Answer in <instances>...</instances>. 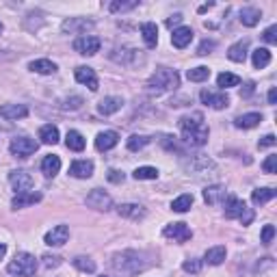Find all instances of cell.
I'll list each match as a JSON object with an SVG mask.
<instances>
[{
    "label": "cell",
    "instance_id": "26",
    "mask_svg": "<svg viewBox=\"0 0 277 277\" xmlns=\"http://www.w3.org/2000/svg\"><path fill=\"white\" fill-rule=\"evenodd\" d=\"M141 35H143V42H145L147 48H154L158 44V28L154 22H145L141 26Z\"/></svg>",
    "mask_w": 277,
    "mask_h": 277
},
{
    "label": "cell",
    "instance_id": "20",
    "mask_svg": "<svg viewBox=\"0 0 277 277\" xmlns=\"http://www.w3.org/2000/svg\"><path fill=\"white\" fill-rule=\"evenodd\" d=\"M28 115V108L24 104H3L0 106V117L5 119H22Z\"/></svg>",
    "mask_w": 277,
    "mask_h": 277
},
{
    "label": "cell",
    "instance_id": "46",
    "mask_svg": "<svg viewBox=\"0 0 277 277\" xmlns=\"http://www.w3.org/2000/svg\"><path fill=\"white\" fill-rule=\"evenodd\" d=\"M80 104H83V98H78V96H74V98H67V100L63 102V108H69V110H76V108H80Z\"/></svg>",
    "mask_w": 277,
    "mask_h": 277
},
{
    "label": "cell",
    "instance_id": "50",
    "mask_svg": "<svg viewBox=\"0 0 277 277\" xmlns=\"http://www.w3.org/2000/svg\"><path fill=\"white\" fill-rule=\"evenodd\" d=\"M182 22V15L180 13H176V15H171L169 20H167V26L171 28V26H176V24H180Z\"/></svg>",
    "mask_w": 277,
    "mask_h": 277
},
{
    "label": "cell",
    "instance_id": "43",
    "mask_svg": "<svg viewBox=\"0 0 277 277\" xmlns=\"http://www.w3.org/2000/svg\"><path fill=\"white\" fill-rule=\"evenodd\" d=\"M44 264L48 266V269H57V266H61L63 264V258H61V255H44Z\"/></svg>",
    "mask_w": 277,
    "mask_h": 277
},
{
    "label": "cell",
    "instance_id": "11",
    "mask_svg": "<svg viewBox=\"0 0 277 277\" xmlns=\"http://www.w3.org/2000/svg\"><path fill=\"white\" fill-rule=\"evenodd\" d=\"M9 182H11V187L17 191V193H28L30 189H33V176L26 171H11L9 173Z\"/></svg>",
    "mask_w": 277,
    "mask_h": 277
},
{
    "label": "cell",
    "instance_id": "51",
    "mask_svg": "<svg viewBox=\"0 0 277 277\" xmlns=\"http://www.w3.org/2000/svg\"><path fill=\"white\" fill-rule=\"evenodd\" d=\"M253 87H255L253 83H247V85H245V89L241 91V96H243V98H247V96H251V94H253Z\"/></svg>",
    "mask_w": 277,
    "mask_h": 277
},
{
    "label": "cell",
    "instance_id": "22",
    "mask_svg": "<svg viewBox=\"0 0 277 277\" xmlns=\"http://www.w3.org/2000/svg\"><path fill=\"white\" fill-rule=\"evenodd\" d=\"M238 20H241L243 26H255L262 20V11L260 9H255V7H243Z\"/></svg>",
    "mask_w": 277,
    "mask_h": 277
},
{
    "label": "cell",
    "instance_id": "5",
    "mask_svg": "<svg viewBox=\"0 0 277 277\" xmlns=\"http://www.w3.org/2000/svg\"><path fill=\"white\" fill-rule=\"evenodd\" d=\"M225 217L238 219L243 225H249L253 221V210L247 208V204L238 197H225Z\"/></svg>",
    "mask_w": 277,
    "mask_h": 277
},
{
    "label": "cell",
    "instance_id": "14",
    "mask_svg": "<svg viewBox=\"0 0 277 277\" xmlns=\"http://www.w3.org/2000/svg\"><path fill=\"white\" fill-rule=\"evenodd\" d=\"M94 26V22L91 20H85V17H69L63 22V33H69V35H74V33H85L87 28Z\"/></svg>",
    "mask_w": 277,
    "mask_h": 277
},
{
    "label": "cell",
    "instance_id": "48",
    "mask_svg": "<svg viewBox=\"0 0 277 277\" xmlns=\"http://www.w3.org/2000/svg\"><path fill=\"white\" fill-rule=\"evenodd\" d=\"M106 178H108V182H113V184H121V182H124V173L117 171V169H110V171L106 173Z\"/></svg>",
    "mask_w": 277,
    "mask_h": 277
},
{
    "label": "cell",
    "instance_id": "4",
    "mask_svg": "<svg viewBox=\"0 0 277 277\" xmlns=\"http://www.w3.org/2000/svg\"><path fill=\"white\" fill-rule=\"evenodd\" d=\"M35 271H37L35 255H30L26 251L17 253L15 258L7 264V273L9 275H15V277H30V275H35Z\"/></svg>",
    "mask_w": 277,
    "mask_h": 277
},
{
    "label": "cell",
    "instance_id": "19",
    "mask_svg": "<svg viewBox=\"0 0 277 277\" xmlns=\"http://www.w3.org/2000/svg\"><path fill=\"white\" fill-rule=\"evenodd\" d=\"M171 42L176 48H187L191 42H193V30L189 26H178L176 30H173V35H171Z\"/></svg>",
    "mask_w": 277,
    "mask_h": 277
},
{
    "label": "cell",
    "instance_id": "13",
    "mask_svg": "<svg viewBox=\"0 0 277 277\" xmlns=\"http://www.w3.org/2000/svg\"><path fill=\"white\" fill-rule=\"evenodd\" d=\"M69 238V228L67 225H57V228H52L48 234H46V245H50V247H61V245H65Z\"/></svg>",
    "mask_w": 277,
    "mask_h": 277
},
{
    "label": "cell",
    "instance_id": "10",
    "mask_svg": "<svg viewBox=\"0 0 277 277\" xmlns=\"http://www.w3.org/2000/svg\"><path fill=\"white\" fill-rule=\"evenodd\" d=\"M162 234H165L167 238L176 241V243H187V241H191V236H193V232H191V228L187 223H169L167 228L162 230Z\"/></svg>",
    "mask_w": 277,
    "mask_h": 277
},
{
    "label": "cell",
    "instance_id": "45",
    "mask_svg": "<svg viewBox=\"0 0 277 277\" xmlns=\"http://www.w3.org/2000/svg\"><path fill=\"white\" fill-rule=\"evenodd\" d=\"M273 236H275V228H273V225H264V230H262V234H260V241H262L264 245H271Z\"/></svg>",
    "mask_w": 277,
    "mask_h": 277
},
{
    "label": "cell",
    "instance_id": "29",
    "mask_svg": "<svg viewBox=\"0 0 277 277\" xmlns=\"http://www.w3.org/2000/svg\"><path fill=\"white\" fill-rule=\"evenodd\" d=\"M225 247L223 245H217V247H210L208 251H206V255H204V262H208V264H212V266H219L223 260H225Z\"/></svg>",
    "mask_w": 277,
    "mask_h": 277
},
{
    "label": "cell",
    "instance_id": "42",
    "mask_svg": "<svg viewBox=\"0 0 277 277\" xmlns=\"http://www.w3.org/2000/svg\"><path fill=\"white\" fill-rule=\"evenodd\" d=\"M182 269L187 271V273H199L201 271V262L199 260H184V264H182Z\"/></svg>",
    "mask_w": 277,
    "mask_h": 277
},
{
    "label": "cell",
    "instance_id": "25",
    "mask_svg": "<svg viewBox=\"0 0 277 277\" xmlns=\"http://www.w3.org/2000/svg\"><path fill=\"white\" fill-rule=\"evenodd\" d=\"M42 171H44V176H46V178H54L57 173L61 171V158L54 156V154L46 156V158L42 160Z\"/></svg>",
    "mask_w": 277,
    "mask_h": 277
},
{
    "label": "cell",
    "instance_id": "17",
    "mask_svg": "<svg viewBox=\"0 0 277 277\" xmlns=\"http://www.w3.org/2000/svg\"><path fill=\"white\" fill-rule=\"evenodd\" d=\"M69 173L74 178H80V180L91 178L94 176V162L91 160H74L71 162V167H69Z\"/></svg>",
    "mask_w": 277,
    "mask_h": 277
},
{
    "label": "cell",
    "instance_id": "38",
    "mask_svg": "<svg viewBox=\"0 0 277 277\" xmlns=\"http://www.w3.org/2000/svg\"><path fill=\"white\" fill-rule=\"evenodd\" d=\"M137 180H156L158 178V169L156 167H139L135 171Z\"/></svg>",
    "mask_w": 277,
    "mask_h": 277
},
{
    "label": "cell",
    "instance_id": "52",
    "mask_svg": "<svg viewBox=\"0 0 277 277\" xmlns=\"http://www.w3.org/2000/svg\"><path fill=\"white\" fill-rule=\"evenodd\" d=\"M275 102H277V89L273 87V89L269 91V104H275Z\"/></svg>",
    "mask_w": 277,
    "mask_h": 277
},
{
    "label": "cell",
    "instance_id": "12",
    "mask_svg": "<svg viewBox=\"0 0 277 277\" xmlns=\"http://www.w3.org/2000/svg\"><path fill=\"white\" fill-rule=\"evenodd\" d=\"M76 80L80 85H87L91 91H98V74L94 67H87V65H80L76 67Z\"/></svg>",
    "mask_w": 277,
    "mask_h": 277
},
{
    "label": "cell",
    "instance_id": "31",
    "mask_svg": "<svg viewBox=\"0 0 277 277\" xmlns=\"http://www.w3.org/2000/svg\"><path fill=\"white\" fill-rule=\"evenodd\" d=\"M251 61H253V67L255 69H262L271 63V52L266 48H255L251 52Z\"/></svg>",
    "mask_w": 277,
    "mask_h": 277
},
{
    "label": "cell",
    "instance_id": "3",
    "mask_svg": "<svg viewBox=\"0 0 277 277\" xmlns=\"http://www.w3.org/2000/svg\"><path fill=\"white\" fill-rule=\"evenodd\" d=\"M180 87V78L176 69L169 67H158L147 80V91L150 94H165V91H173Z\"/></svg>",
    "mask_w": 277,
    "mask_h": 277
},
{
    "label": "cell",
    "instance_id": "21",
    "mask_svg": "<svg viewBox=\"0 0 277 277\" xmlns=\"http://www.w3.org/2000/svg\"><path fill=\"white\" fill-rule=\"evenodd\" d=\"M117 212L121 214V217L132 219V221H139V219L145 217V208L139 206V204H121V206L117 208Z\"/></svg>",
    "mask_w": 277,
    "mask_h": 277
},
{
    "label": "cell",
    "instance_id": "55",
    "mask_svg": "<svg viewBox=\"0 0 277 277\" xmlns=\"http://www.w3.org/2000/svg\"><path fill=\"white\" fill-rule=\"evenodd\" d=\"M100 277H106V275H100Z\"/></svg>",
    "mask_w": 277,
    "mask_h": 277
},
{
    "label": "cell",
    "instance_id": "41",
    "mask_svg": "<svg viewBox=\"0 0 277 277\" xmlns=\"http://www.w3.org/2000/svg\"><path fill=\"white\" fill-rule=\"evenodd\" d=\"M214 46H217V44H214V42H212V39H204V42L199 44V48H197V54H201V57H206V54H210V52H212V50H214Z\"/></svg>",
    "mask_w": 277,
    "mask_h": 277
},
{
    "label": "cell",
    "instance_id": "23",
    "mask_svg": "<svg viewBox=\"0 0 277 277\" xmlns=\"http://www.w3.org/2000/svg\"><path fill=\"white\" fill-rule=\"evenodd\" d=\"M247 48H249L247 39H243V42H236V44L230 46V50H228V59L234 61V63H243V61L247 59Z\"/></svg>",
    "mask_w": 277,
    "mask_h": 277
},
{
    "label": "cell",
    "instance_id": "9",
    "mask_svg": "<svg viewBox=\"0 0 277 277\" xmlns=\"http://www.w3.org/2000/svg\"><path fill=\"white\" fill-rule=\"evenodd\" d=\"M87 206L89 208H94V210H108L113 206V199H110V195L106 191H102V189H94L89 195H87Z\"/></svg>",
    "mask_w": 277,
    "mask_h": 277
},
{
    "label": "cell",
    "instance_id": "35",
    "mask_svg": "<svg viewBox=\"0 0 277 277\" xmlns=\"http://www.w3.org/2000/svg\"><path fill=\"white\" fill-rule=\"evenodd\" d=\"M208 76H210V69L204 67V65L193 67V69L187 71V78L191 80V83H201V80H208Z\"/></svg>",
    "mask_w": 277,
    "mask_h": 277
},
{
    "label": "cell",
    "instance_id": "37",
    "mask_svg": "<svg viewBox=\"0 0 277 277\" xmlns=\"http://www.w3.org/2000/svg\"><path fill=\"white\" fill-rule=\"evenodd\" d=\"M74 262V266L78 271H83V273H96V262L91 260V258H85V255H78V258L71 260Z\"/></svg>",
    "mask_w": 277,
    "mask_h": 277
},
{
    "label": "cell",
    "instance_id": "16",
    "mask_svg": "<svg viewBox=\"0 0 277 277\" xmlns=\"http://www.w3.org/2000/svg\"><path fill=\"white\" fill-rule=\"evenodd\" d=\"M121 106H124V100L117 98V96H108L104 100H100L98 113H100V115H113V113L121 110Z\"/></svg>",
    "mask_w": 277,
    "mask_h": 277
},
{
    "label": "cell",
    "instance_id": "6",
    "mask_svg": "<svg viewBox=\"0 0 277 277\" xmlns=\"http://www.w3.org/2000/svg\"><path fill=\"white\" fill-rule=\"evenodd\" d=\"M37 147H39V143L35 139H30V137H15V139H11V145H9L11 154L17 156V158L33 156V154L37 152Z\"/></svg>",
    "mask_w": 277,
    "mask_h": 277
},
{
    "label": "cell",
    "instance_id": "30",
    "mask_svg": "<svg viewBox=\"0 0 277 277\" xmlns=\"http://www.w3.org/2000/svg\"><path fill=\"white\" fill-rule=\"evenodd\" d=\"M39 139H42V143H46V145H54V143H59V128L52 126V124L42 126V130H39Z\"/></svg>",
    "mask_w": 277,
    "mask_h": 277
},
{
    "label": "cell",
    "instance_id": "2",
    "mask_svg": "<svg viewBox=\"0 0 277 277\" xmlns=\"http://www.w3.org/2000/svg\"><path fill=\"white\" fill-rule=\"evenodd\" d=\"M110 264H113V269H115L117 273L128 275V277L130 275H139L141 271H145V266H147V262L143 260V255L139 251H132V249L115 253Z\"/></svg>",
    "mask_w": 277,
    "mask_h": 277
},
{
    "label": "cell",
    "instance_id": "34",
    "mask_svg": "<svg viewBox=\"0 0 277 277\" xmlns=\"http://www.w3.org/2000/svg\"><path fill=\"white\" fill-rule=\"evenodd\" d=\"M275 197V189H255L253 193H251V201L253 204H266V201H271Z\"/></svg>",
    "mask_w": 277,
    "mask_h": 277
},
{
    "label": "cell",
    "instance_id": "49",
    "mask_svg": "<svg viewBox=\"0 0 277 277\" xmlns=\"http://www.w3.org/2000/svg\"><path fill=\"white\" fill-rule=\"evenodd\" d=\"M275 143H277V139H275L273 135H266V137H262V139H260L258 145H260V147H273Z\"/></svg>",
    "mask_w": 277,
    "mask_h": 277
},
{
    "label": "cell",
    "instance_id": "40",
    "mask_svg": "<svg viewBox=\"0 0 277 277\" xmlns=\"http://www.w3.org/2000/svg\"><path fill=\"white\" fill-rule=\"evenodd\" d=\"M139 3L137 0H130V3H119V0H115V3H110V11L117 13V11H130V9H135Z\"/></svg>",
    "mask_w": 277,
    "mask_h": 277
},
{
    "label": "cell",
    "instance_id": "24",
    "mask_svg": "<svg viewBox=\"0 0 277 277\" xmlns=\"http://www.w3.org/2000/svg\"><path fill=\"white\" fill-rule=\"evenodd\" d=\"M225 197H228V193H225L223 187H219V184H214V187H206L204 189V201L210 204V206H214V204L223 201Z\"/></svg>",
    "mask_w": 277,
    "mask_h": 277
},
{
    "label": "cell",
    "instance_id": "53",
    "mask_svg": "<svg viewBox=\"0 0 277 277\" xmlns=\"http://www.w3.org/2000/svg\"><path fill=\"white\" fill-rule=\"evenodd\" d=\"M5 253H7V245H3V243H0V260L5 258Z\"/></svg>",
    "mask_w": 277,
    "mask_h": 277
},
{
    "label": "cell",
    "instance_id": "27",
    "mask_svg": "<svg viewBox=\"0 0 277 277\" xmlns=\"http://www.w3.org/2000/svg\"><path fill=\"white\" fill-rule=\"evenodd\" d=\"M262 121V115L260 113H247V115H241V117H236L234 121V126L236 128H243V130H249V128H255Z\"/></svg>",
    "mask_w": 277,
    "mask_h": 277
},
{
    "label": "cell",
    "instance_id": "8",
    "mask_svg": "<svg viewBox=\"0 0 277 277\" xmlns=\"http://www.w3.org/2000/svg\"><path fill=\"white\" fill-rule=\"evenodd\" d=\"M199 98H201V102L206 106L217 108V110L230 106V98H228V94H223V91H208V89H204L199 94Z\"/></svg>",
    "mask_w": 277,
    "mask_h": 277
},
{
    "label": "cell",
    "instance_id": "44",
    "mask_svg": "<svg viewBox=\"0 0 277 277\" xmlns=\"http://www.w3.org/2000/svg\"><path fill=\"white\" fill-rule=\"evenodd\" d=\"M262 39L266 44H277V26H269L262 33Z\"/></svg>",
    "mask_w": 277,
    "mask_h": 277
},
{
    "label": "cell",
    "instance_id": "54",
    "mask_svg": "<svg viewBox=\"0 0 277 277\" xmlns=\"http://www.w3.org/2000/svg\"><path fill=\"white\" fill-rule=\"evenodd\" d=\"M0 33H3V24H0Z\"/></svg>",
    "mask_w": 277,
    "mask_h": 277
},
{
    "label": "cell",
    "instance_id": "33",
    "mask_svg": "<svg viewBox=\"0 0 277 277\" xmlns=\"http://www.w3.org/2000/svg\"><path fill=\"white\" fill-rule=\"evenodd\" d=\"M191 206H193V195L184 193V195H180L178 199H173L171 210H176V212H187V210H191Z\"/></svg>",
    "mask_w": 277,
    "mask_h": 277
},
{
    "label": "cell",
    "instance_id": "32",
    "mask_svg": "<svg viewBox=\"0 0 277 277\" xmlns=\"http://www.w3.org/2000/svg\"><path fill=\"white\" fill-rule=\"evenodd\" d=\"M65 145L74 152H83L85 150V137L80 135L78 130H69L67 137H65Z\"/></svg>",
    "mask_w": 277,
    "mask_h": 277
},
{
    "label": "cell",
    "instance_id": "1",
    "mask_svg": "<svg viewBox=\"0 0 277 277\" xmlns=\"http://www.w3.org/2000/svg\"><path fill=\"white\" fill-rule=\"evenodd\" d=\"M180 130L184 143H189L193 147H201L208 143V128L204 124L201 113H191V115L180 119Z\"/></svg>",
    "mask_w": 277,
    "mask_h": 277
},
{
    "label": "cell",
    "instance_id": "15",
    "mask_svg": "<svg viewBox=\"0 0 277 277\" xmlns=\"http://www.w3.org/2000/svg\"><path fill=\"white\" fill-rule=\"evenodd\" d=\"M119 143V135L115 130H106V132H100V135L96 137V147L100 152H108L113 150Z\"/></svg>",
    "mask_w": 277,
    "mask_h": 277
},
{
    "label": "cell",
    "instance_id": "39",
    "mask_svg": "<svg viewBox=\"0 0 277 277\" xmlns=\"http://www.w3.org/2000/svg\"><path fill=\"white\" fill-rule=\"evenodd\" d=\"M150 143V139L147 137H139V135H132L130 139H128V150L130 152H139V150H143Z\"/></svg>",
    "mask_w": 277,
    "mask_h": 277
},
{
    "label": "cell",
    "instance_id": "18",
    "mask_svg": "<svg viewBox=\"0 0 277 277\" xmlns=\"http://www.w3.org/2000/svg\"><path fill=\"white\" fill-rule=\"evenodd\" d=\"M42 201V193H35V191H28V193H17L11 206L17 210V208H26V206H33V204Z\"/></svg>",
    "mask_w": 277,
    "mask_h": 277
},
{
    "label": "cell",
    "instance_id": "47",
    "mask_svg": "<svg viewBox=\"0 0 277 277\" xmlns=\"http://www.w3.org/2000/svg\"><path fill=\"white\" fill-rule=\"evenodd\" d=\"M262 169L266 171V173H275L277 171V156H269L264 162H262Z\"/></svg>",
    "mask_w": 277,
    "mask_h": 277
},
{
    "label": "cell",
    "instance_id": "28",
    "mask_svg": "<svg viewBox=\"0 0 277 277\" xmlns=\"http://www.w3.org/2000/svg\"><path fill=\"white\" fill-rule=\"evenodd\" d=\"M28 69L37 71V74H54L57 63H52V61H48V59H37V61H30Z\"/></svg>",
    "mask_w": 277,
    "mask_h": 277
},
{
    "label": "cell",
    "instance_id": "36",
    "mask_svg": "<svg viewBox=\"0 0 277 277\" xmlns=\"http://www.w3.org/2000/svg\"><path fill=\"white\" fill-rule=\"evenodd\" d=\"M217 85L219 87H236V85H241V78L236 76V74H230V71H221V74L217 76Z\"/></svg>",
    "mask_w": 277,
    "mask_h": 277
},
{
    "label": "cell",
    "instance_id": "7",
    "mask_svg": "<svg viewBox=\"0 0 277 277\" xmlns=\"http://www.w3.org/2000/svg\"><path fill=\"white\" fill-rule=\"evenodd\" d=\"M100 46L102 42L96 37V35H83V37H78L76 42H74V50L78 54H85V57H94L100 52Z\"/></svg>",
    "mask_w": 277,
    "mask_h": 277
}]
</instances>
